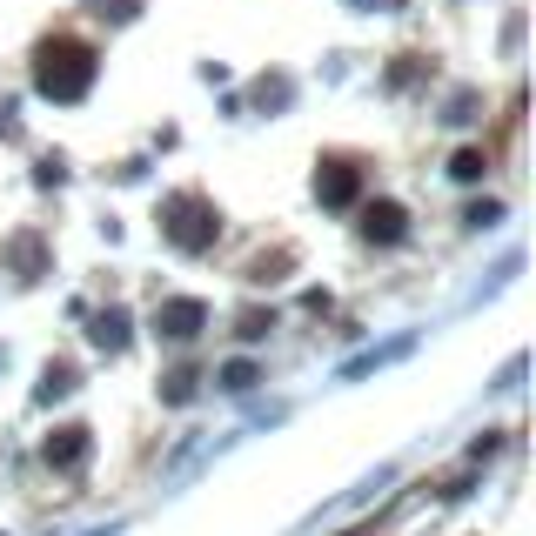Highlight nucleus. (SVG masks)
<instances>
[{"instance_id": "f257e3e1", "label": "nucleus", "mask_w": 536, "mask_h": 536, "mask_svg": "<svg viewBox=\"0 0 536 536\" xmlns=\"http://www.w3.org/2000/svg\"><path fill=\"white\" fill-rule=\"evenodd\" d=\"M195 302H175V309H168V335H188V329H195Z\"/></svg>"}]
</instances>
